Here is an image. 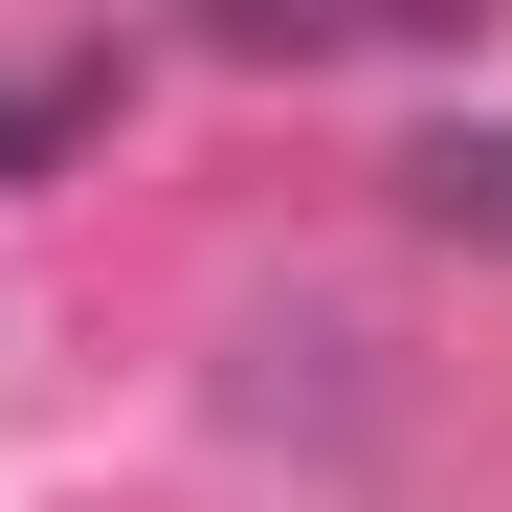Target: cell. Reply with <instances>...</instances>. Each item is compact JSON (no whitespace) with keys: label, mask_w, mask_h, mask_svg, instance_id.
<instances>
[{"label":"cell","mask_w":512,"mask_h":512,"mask_svg":"<svg viewBox=\"0 0 512 512\" xmlns=\"http://www.w3.org/2000/svg\"><path fill=\"white\" fill-rule=\"evenodd\" d=\"M401 223H446V245H512V112H446V134H401Z\"/></svg>","instance_id":"cell-1"},{"label":"cell","mask_w":512,"mask_h":512,"mask_svg":"<svg viewBox=\"0 0 512 512\" xmlns=\"http://www.w3.org/2000/svg\"><path fill=\"white\" fill-rule=\"evenodd\" d=\"M90 112H112V45H45V67H0V179H45Z\"/></svg>","instance_id":"cell-2"}]
</instances>
